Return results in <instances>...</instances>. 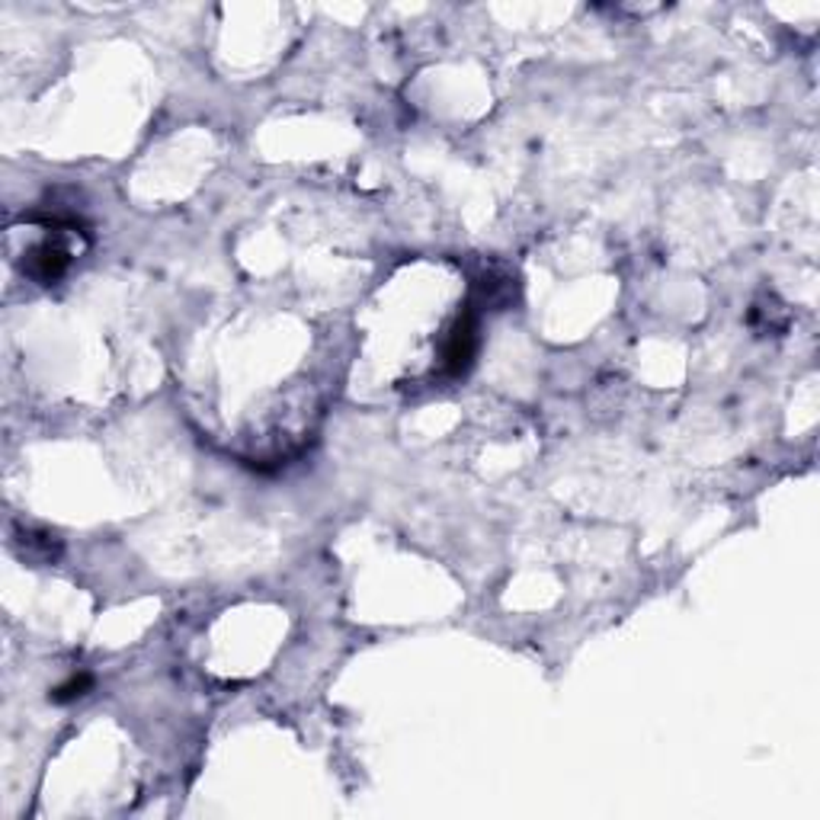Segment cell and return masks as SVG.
<instances>
[{
    "label": "cell",
    "mask_w": 820,
    "mask_h": 820,
    "mask_svg": "<svg viewBox=\"0 0 820 820\" xmlns=\"http://www.w3.org/2000/svg\"><path fill=\"white\" fill-rule=\"evenodd\" d=\"M90 686H94V680H90L87 673H81V677L67 680L65 686H58V690L52 692V702H58V705H65V702H74V699L87 695V690H90Z\"/></svg>",
    "instance_id": "3957f363"
},
{
    "label": "cell",
    "mask_w": 820,
    "mask_h": 820,
    "mask_svg": "<svg viewBox=\"0 0 820 820\" xmlns=\"http://www.w3.org/2000/svg\"><path fill=\"white\" fill-rule=\"evenodd\" d=\"M71 263V247H65L62 241H45V244H35L33 251L26 254L23 260V273L33 276L35 283L42 286H52L55 279H62Z\"/></svg>",
    "instance_id": "6da1fadb"
},
{
    "label": "cell",
    "mask_w": 820,
    "mask_h": 820,
    "mask_svg": "<svg viewBox=\"0 0 820 820\" xmlns=\"http://www.w3.org/2000/svg\"><path fill=\"white\" fill-rule=\"evenodd\" d=\"M475 350H478V321L471 311H465L446 340V372L461 375L475 360Z\"/></svg>",
    "instance_id": "7a4b0ae2"
}]
</instances>
